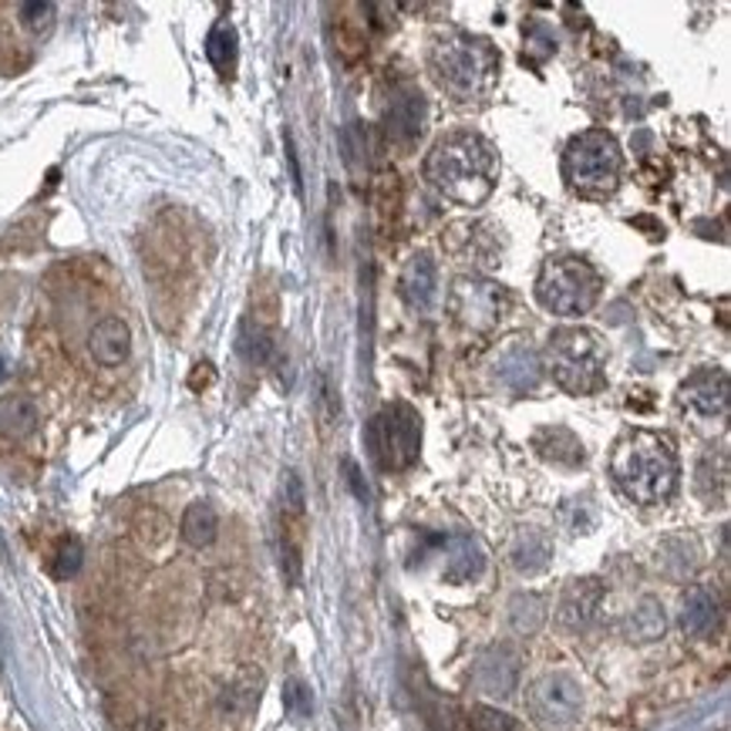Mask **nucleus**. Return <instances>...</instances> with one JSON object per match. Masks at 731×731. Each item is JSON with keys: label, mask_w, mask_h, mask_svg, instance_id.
I'll list each match as a JSON object with an SVG mask.
<instances>
[{"label": "nucleus", "mask_w": 731, "mask_h": 731, "mask_svg": "<svg viewBox=\"0 0 731 731\" xmlns=\"http://www.w3.org/2000/svg\"><path fill=\"white\" fill-rule=\"evenodd\" d=\"M237 54H240V48H237V31H233V24H230V21H219V24L209 31V38H206V58H209V64H212L223 79H230L233 67H237Z\"/></svg>", "instance_id": "nucleus-26"}, {"label": "nucleus", "mask_w": 731, "mask_h": 731, "mask_svg": "<svg viewBox=\"0 0 731 731\" xmlns=\"http://www.w3.org/2000/svg\"><path fill=\"white\" fill-rule=\"evenodd\" d=\"M425 95L415 85H398L385 108V142L398 153H411L425 132Z\"/></svg>", "instance_id": "nucleus-11"}, {"label": "nucleus", "mask_w": 731, "mask_h": 731, "mask_svg": "<svg viewBox=\"0 0 731 731\" xmlns=\"http://www.w3.org/2000/svg\"><path fill=\"white\" fill-rule=\"evenodd\" d=\"M546 620V601L536 594H516L509 601V627H513L520 637H530L543 627Z\"/></svg>", "instance_id": "nucleus-28"}, {"label": "nucleus", "mask_w": 731, "mask_h": 731, "mask_svg": "<svg viewBox=\"0 0 731 731\" xmlns=\"http://www.w3.org/2000/svg\"><path fill=\"white\" fill-rule=\"evenodd\" d=\"M132 731H163V724H159L156 718H142V721H135Z\"/></svg>", "instance_id": "nucleus-39"}, {"label": "nucleus", "mask_w": 731, "mask_h": 731, "mask_svg": "<svg viewBox=\"0 0 731 731\" xmlns=\"http://www.w3.org/2000/svg\"><path fill=\"white\" fill-rule=\"evenodd\" d=\"M610 479L624 499L637 505H661L678 492L681 462L671 438L650 428H634L614 446Z\"/></svg>", "instance_id": "nucleus-1"}, {"label": "nucleus", "mask_w": 731, "mask_h": 731, "mask_svg": "<svg viewBox=\"0 0 731 731\" xmlns=\"http://www.w3.org/2000/svg\"><path fill=\"white\" fill-rule=\"evenodd\" d=\"M212 378H216V375H212V364L202 361V364H196V372L189 375V388H192V391H202V388L212 385Z\"/></svg>", "instance_id": "nucleus-37"}, {"label": "nucleus", "mask_w": 731, "mask_h": 731, "mask_svg": "<svg viewBox=\"0 0 731 731\" xmlns=\"http://www.w3.org/2000/svg\"><path fill=\"white\" fill-rule=\"evenodd\" d=\"M337 415H341V398L327 378V372L321 375V388H317V418H321V428H334L337 425Z\"/></svg>", "instance_id": "nucleus-35"}, {"label": "nucleus", "mask_w": 731, "mask_h": 731, "mask_svg": "<svg viewBox=\"0 0 731 731\" xmlns=\"http://www.w3.org/2000/svg\"><path fill=\"white\" fill-rule=\"evenodd\" d=\"M526 714L540 731H573L583 718V688L566 671H546L526 688Z\"/></svg>", "instance_id": "nucleus-8"}, {"label": "nucleus", "mask_w": 731, "mask_h": 731, "mask_svg": "<svg viewBox=\"0 0 731 731\" xmlns=\"http://www.w3.org/2000/svg\"><path fill=\"white\" fill-rule=\"evenodd\" d=\"M364 442L382 472H401L415 466L421 449V418L411 405L395 401L382 408L364 431Z\"/></svg>", "instance_id": "nucleus-7"}, {"label": "nucleus", "mask_w": 731, "mask_h": 731, "mask_svg": "<svg viewBox=\"0 0 731 731\" xmlns=\"http://www.w3.org/2000/svg\"><path fill=\"white\" fill-rule=\"evenodd\" d=\"M718 617H721V607L714 601L711 591L704 587H691L685 597H681V630L695 640L708 637L714 627H718Z\"/></svg>", "instance_id": "nucleus-19"}, {"label": "nucleus", "mask_w": 731, "mask_h": 731, "mask_svg": "<svg viewBox=\"0 0 731 731\" xmlns=\"http://www.w3.org/2000/svg\"><path fill=\"white\" fill-rule=\"evenodd\" d=\"M82 563H85V546H82L75 536H67V540L58 543V553H54L51 573H54L58 579H71V576H75V573L82 570Z\"/></svg>", "instance_id": "nucleus-34"}, {"label": "nucleus", "mask_w": 731, "mask_h": 731, "mask_svg": "<svg viewBox=\"0 0 731 731\" xmlns=\"http://www.w3.org/2000/svg\"><path fill=\"white\" fill-rule=\"evenodd\" d=\"M698 492L704 502L711 505H721L724 495H728V456L724 452H708L701 462H698Z\"/></svg>", "instance_id": "nucleus-27"}, {"label": "nucleus", "mask_w": 731, "mask_h": 731, "mask_svg": "<svg viewBox=\"0 0 731 731\" xmlns=\"http://www.w3.org/2000/svg\"><path fill=\"white\" fill-rule=\"evenodd\" d=\"M54 18H58L54 4H21V21L34 34H48L54 28Z\"/></svg>", "instance_id": "nucleus-36"}, {"label": "nucleus", "mask_w": 731, "mask_h": 731, "mask_svg": "<svg viewBox=\"0 0 731 731\" xmlns=\"http://www.w3.org/2000/svg\"><path fill=\"white\" fill-rule=\"evenodd\" d=\"M509 304H513L509 290L495 280H482V276L456 280L452 294H449L452 317L469 331H492L505 317Z\"/></svg>", "instance_id": "nucleus-9"}, {"label": "nucleus", "mask_w": 731, "mask_h": 731, "mask_svg": "<svg viewBox=\"0 0 731 731\" xmlns=\"http://www.w3.org/2000/svg\"><path fill=\"white\" fill-rule=\"evenodd\" d=\"M678 401L701 418H724L731 405V382L721 368H701L678 388Z\"/></svg>", "instance_id": "nucleus-13"}, {"label": "nucleus", "mask_w": 731, "mask_h": 731, "mask_svg": "<svg viewBox=\"0 0 731 731\" xmlns=\"http://www.w3.org/2000/svg\"><path fill=\"white\" fill-rule=\"evenodd\" d=\"M499 156L479 132L442 135L425 159V179L459 206H479L492 196Z\"/></svg>", "instance_id": "nucleus-2"}, {"label": "nucleus", "mask_w": 731, "mask_h": 731, "mask_svg": "<svg viewBox=\"0 0 731 731\" xmlns=\"http://www.w3.org/2000/svg\"><path fill=\"white\" fill-rule=\"evenodd\" d=\"M304 536H307L304 482L297 472H286L283 502H280V573L290 587H297L301 573H304Z\"/></svg>", "instance_id": "nucleus-10"}, {"label": "nucleus", "mask_w": 731, "mask_h": 731, "mask_svg": "<svg viewBox=\"0 0 731 731\" xmlns=\"http://www.w3.org/2000/svg\"><path fill=\"white\" fill-rule=\"evenodd\" d=\"M469 731H526L513 714H505L489 704H476L469 711Z\"/></svg>", "instance_id": "nucleus-31"}, {"label": "nucleus", "mask_w": 731, "mask_h": 731, "mask_svg": "<svg viewBox=\"0 0 731 731\" xmlns=\"http://www.w3.org/2000/svg\"><path fill=\"white\" fill-rule=\"evenodd\" d=\"M182 540L189 543V546H196V550H202V546H212V540H216V533H219V516H216V509L209 505V502H192L186 513H182Z\"/></svg>", "instance_id": "nucleus-25"}, {"label": "nucleus", "mask_w": 731, "mask_h": 731, "mask_svg": "<svg viewBox=\"0 0 731 731\" xmlns=\"http://www.w3.org/2000/svg\"><path fill=\"white\" fill-rule=\"evenodd\" d=\"M341 149H344V166L361 182V176L368 173V135H364V128L357 122H351L341 132Z\"/></svg>", "instance_id": "nucleus-30"}, {"label": "nucleus", "mask_w": 731, "mask_h": 731, "mask_svg": "<svg viewBox=\"0 0 731 731\" xmlns=\"http://www.w3.org/2000/svg\"><path fill=\"white\" fill-rule=\"evenodd\" d=\"M0 378H8V361L0 357Z\"/></svg>", "instance_id": "nucleus-40"}, {"label": "nucleus", "mask_w": 731, "mask_h": 731, "mask_svg": "<svg viewBox=\"0 0 731 731\" xmlns=\"http://www.w3.org/2000/svg\"><path fill=\"white\" fill-rule=\"evenodd\" d=\"M509 560H513V566H516L520 573H526V576L543 573V570L550 566V560H553V543H550L546 533H540V530H526V533L516 536Z\"/></svg>", "instance_id": "nucleus-22"}, {"label": "nucleus", "mask_w": 731, "mask_h": 731, "mask_svg": "<svg viewBox=\"0 0 731 731\" xmlns=\"http://www.w3.org/2000/svg\"><path fill=\"white\" fill-rule=\"evenodd\" d=\"M237 347H240V354H243L250 364H257V368H263V364L276 361V351H280L273 327H270V324H260V321H253V317L243 321Z\"/></svg>", "instance_id": "nucleus-23"}, {"label": "nucleus", "mask_w": 731, "mask_h": 731, "mask_svg": "<svg viewBox=\"0 0 731 731\" xmlns=\"http://www.w3.org/2000/svg\"><path fill=\"white\" fill-rule=\"evenodd\" d=\"M665 627H668L665 607L647 597V601H640V604L630 610V617H627V624H624V634H627L630 640H637V644H650V640H657V637H665Z\"/></svg>", "instance_id": "nucleus-24"}, {"label": "nucleus", "mask_w": 731, "mask_h": 731, "mask_svg": "<svg viewBox=\"0 0 731 731\" xmlns=\"http://www.w3.org/2000/svg\"><path fill=\"white\" fill-rule=\"evenodd\" d=\"M543 368L570 395H594L607 385V347L591 327H560L550 334Z\"/></svg>", "instance_id": "nucleus-4"}, {"label": "nucleus", "mask_w": 731, "mask_h": 731, "mask_svg": "<svg viewBox=\"0 0 731 731\" xmlns=\"http://www.w3.org/2000/svg\"><path fill=\"white\" fill-rule=\"evenodd\" d=\"M563 176L579 196L607 199L620 186V176H624L620 142L604 128H587L573 135L563 153Z\"/></svg>", "instance_id": "nucleus-5"}, {"label": "nucleus", "mask_w": 731, "mask_h": 731, "mask_svg": "<svg viewBox=\"0 0 731 731\" xmlns=\"http://www.w3.org/2000/svg\"><path fill=\"white\" fill-rule=\"evenodd\" d=\"M398 206H401L398 176H395V173H382V179H378V219H382V230H391V227H395Z\"/></svg>", "instance_id": "nucleus-32"}, {"label": "nucleus", "mask_w": 731, "mask_h": 731, "mask_svg": "<svg viewBox=\"0 0 731 731\" xmlns=\"http://www.w3.org/2000/svg\"><path fill=\"white\" fill-rule=\"evenodd\" d=\"M331 38H334V51H337L347 64L361 61L364 51H368V34H364V28H361L357 18L341 14V18L334 21V28H331Z\"/></svg>", "instance_id": "nucleus-29"}, {"label": "nucleus", "mask_w": 731, "mask_h": 731, "mask_svg": "<svg viewBox=\"0 0 731 731\" xmlns=\"http://www.w3.org/2000/svg\"><path fill=\"white\" fill-rule=\"evenodd\" d=\"M442 550H446V566H442L446 583H472L482 576L485 553L472 536H449L442 540Z\"/></svg>", "instance_id": "nucleus-18"}, {"label": "nucleus", "mask_w": 731, "mask_h": 731, "mask_svg": "<svg viewBox=\"0 0 731 731\" xmlns=\"http://www.w3.org/2000/svg\"><path fill=\"white\" fill-rule=\"evenodd\" d=\"M344 472H347V482H351L354 495H357L361 502H368V485L361 482V472H357V466H354V462H344Z\"/></svg>", "instance_id": "nucleus-38"}, {"label": "nucleus", "mask_w": 731, "mask_h": 731, "mask_svg": "<svg viewBox=\"0 0 731 731\" xmlns=\"http://www.w3.org/2000/svg\"><path fill=\"white\" fill-rule=\"evenodd\" d=\"M38 421H41V411L28 395H4L0 398V435L4 438H14V442L31 438L38 431Z\"/></svg>", "instance_id": "nucleus-21"}, {"label": "nucleus", "mask_w": 731, "mask_h": 731, "mask_svg": "<svg viewBox=\"0 0 731 731\" xmlns=\"http://www.w3.org/2000/svg\"><path fill=\"white\" fill-rule=\"evenodd\" d=\"M601 601H604V583L597 576L570 579L563 597H560V607H556L560 627H566V630H587L594 624L597 610H601Z\"/></svg>", "instance_id": "nucleus-14"}, {"label": "nucleus", "mask_w": 731, "mask_h": 731, "mask_svg": "<svg viewBox=\"0 0 731 731\" xmlns=\"http://www.w3.org/2000/svg\"><path fill=\"white\" fill-rule=\"evenodd\" d=\"M283 711L294 721H307L314 714V695L301 678H290L283 685Z\"/></svg>", "instance_id": "nucleus-33"}, {"label": "nucleus", "mask_w": 731, "mask_h": 731, "mask_svg": "<svg viewBox=\"0 0 731 731\" xmlns=\"http://www.w3.org/2000/svg\"><path fill=\"white\" fill-rule=\"evenodd\" d=\"M431 75L456 102H479L499 82V51L485 38L442 34L431 44Z\"/></svg>", "instance_id": "nucleus-3"}, {"label": "nucleus", "mask_w": 731, "mask_h": 731, "mask_svg": "<svg viewBox=\"0 0 731 731\" xmlns=\"http://www.w3.org/2000/svg\"><path fill=\"white\" fill-rule=\"evenodd\" d=\"M88 351L102 368H118L132 354V331L122 317H105L88 334Z\"/></svg>", "instance_id": "nucleus-17"}, {"label": "nucleus", "mask_w": 731, "mask_h": 731, "mask_svg": "<svg viewBox=\"0 0 731 731\" xmlns=\"http://www.w3.org/2000/svg\"><path fill=\"white\" fill-rule=\"evenodd\" d=\"M401 297L411 311L418 314H428L431 304H435V286H438V273H435V260L428 253H415L405 270H401Z\"/></svg>", "instance_id": "nucleus-16"}, {"label": "nucleus", "mask_w": 731, "mask_h": 731, "mask_svg": "<svg viewBox=\"0 0 731 731\" xmlns=\"http://www.w3.org/2000/svg\"><path fill=\"white\" fill-rule=\"evenodd\" d=\"M601 290H604L601 273L587 260H576V257L546 260L540 270V280H536L540 304L560 317L591 314L601 301Z\"/></svg>", "instance_id": "nucleus-6"}, {"label": "nucleus", "mask_w": 731, "mask_h": 731, "mask_svg": "<svg viewBox=\"0 0 731 731\" xmlns=\"http://www.w3.org/2000/svg\"><path fill=\"white\" fill-rule=\"evenodd\" d=\"M495 375L513 395H526V391H533L540 385L543 361L526 344H509L499 354V361H495Z\"/></svg>", "instance_id": "nucleus-15"}, {"label": "nucleus", "mask_w": 731, "mask_h": 731, "mask_svg": "<svg viewBox=\"0 0 731 731\" xmlns=\"http://www.w3.org/2000/svg\"><path fill=\"white\" fill-rule=\"evenodd\" d=\"M533 446H536V452H540L546 462H553V466H570V469H573V466L583 462V442H579V438H576L570 428H563V425H550V428L536 431Z\"/></svg>", "instance_id": "nucleus-20"}, {"label": "nucleus", "mask_w": 731, "mask_h": 731, "mask_svg": "<svg viewBox=\"0 0 731 731\" xmlns=\"http://www.w3.org/2000/svg\"><path fill=\"white\" fill-rule=\"evenodd\" d=\"M523 657L513 644H492L472 668V685L482 698H509L520 685Z\"/></svg>", "instance_id": "nucleus-12"}]
</instances>
